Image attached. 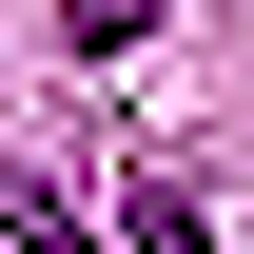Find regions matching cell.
<instances>
[{
    "label": "cell",
    "mask_w": 254,
    "mask_h": 254,
    "mask_svg": "<svg viewBox=\"0 0 254 254\" xmlns=\"http://www.w3.org/2000/svg\"><path fill=\"white\" fill-rule=\"evenodd\" d=\"M118 235H137V254H215V215L176 195V157H137V195H118Z\"/></svg>",
    "instance_id": "cell-1"
},
{
    "label": "cell",
    "mask_w": 254,
    "mask_h": 254,
    "mask_svg": "<svg viewBox=\"0 0 254 254\" xmlns=\"http://www.w3.org/2000/svg\"><path fill=\"white\" fill-rule=\"evenodd\" d=\"M59 39H78V59H118V39H157V0H59Z\"/></svg>",
    "instance_id": "cell-3"
},
{
    "label": "cell",
    "mask_w": 254,
    "mask_h": 254,
    "mask_svg": "<svg viewBox=\"0 0 254 254\" xmlns=\"http://www.w3.org/2000/svg\"><path fill=\"white\" fill-rule=\"evenodd\" d=\"M0 254H98V235H78V215H59V195H39L20 157H0Z\"/></svg>",
    "instance_id": "cell-2"
}]
</instances>
